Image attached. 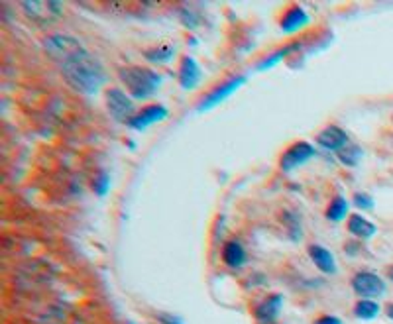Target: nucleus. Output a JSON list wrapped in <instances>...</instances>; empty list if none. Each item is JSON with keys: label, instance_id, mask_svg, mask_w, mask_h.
<instances>
[{"label": "nucleus", "instance_id": "obj_4", "mask_svg": "<svg viewBox=\"0 0 393 324\" xmlns=\"http://www.w3.org/2000/svg\"><path fill=\"white\" fill-rule=\"evenodd\" d=\"M44 49L49 57H54L57 63L61 65L64 61H67L69 57H73L75 54H79L85 47L81 46L79 39H75L71 36H61V34H55L44 39Z\"/></svg>", "mask_w": 393, "mask_h": 324}, {"label": "nucleus", "instance_id": "obj_2", "mask_svg": "<svg viewBox=\"0 0 393 324\" xmlns=\"http://www.w3.org/2000/svg\"><path fill=\"white\" fill-rule=\"evenodd\" d=\"M119 77L128 94L138 101L152 96L162 83V77L147 67H122L119 69Z\"/></svg>", "mask_w": 393, "mask_h": 324}, {"label": "nucleus", "instance_id": "obj_9", "mask_svg": "<svg viewBox=\"0 0 393 324\" xmlns=\"http://www.w3.org/2000/svg\"><path fill=\"white\" fill-rule=\"evenodd\" d=\"M165 116H167V108L165 106H162V104H152V106H146V108L138 111L134 114V118L128 122V126L134 130H144L147 126H152V124H156V122H162Z\"/></svg>", "mask_w": 393, "mask_h": 324}, {"label": "nucleus", "instance_id": "obj_6", "mask_svg": "<svg viewBox=\"0 0 393 324\" xmlns=\"http://www.w3.org/2000/svg\"><path fill=\"white\" fill-rule=\"evenodd\" d=\"M352 289L362 299H377L385 295V283L380 275L372 271H360L352 278Z\"/></svg>", "mask_w": 393, "mask_h": 324}, {"label": "nucleus", "instance_id": "obj_11", "mask_svg": "<svg viewBox=\"0 0 393 324\" xmlns=\"http://www.w3.org/2000/svg\"><path fill=\"white\" fill-rule=\"evenodd\" d=\"M309 22V16H307V12L301 8V6H297V4H293L289 8L284 12V18H282V30L287 32V34H293V32H297V30H301L305 24Z\"/></svg>", "mask_w": 393, "mask_h": 324}, {"label": "nucleus", "instance_id": "obj_3", "mask_svg": "<svg viewBox=\"0 0 393 324\" xmlns=\"http://www.w3.org/2000/svg\"><path fill=\"white\" fill-rule=\"evenodd\" d=\"M22 10L26 12L28 18L42 26L54 24L64 14V6L55 0H28V2H22Z\"/></svg>", "mask_w": 393, "mask_h": 324}, {"label": "nucleus", "instance_id": "obj_26", "mask_svg": "<svg viewBox=\"0 0 393 324\" xmlns=\"http://www.w3.org/2000/svg\"><path fill=\"white\" fill-rule=\"evenodd\" d=\"M387 278H389V281H393V266L387 269Z\"/></svg>", "mask_w": 393, "mask_h": 324}, {"label": "nucleus", "instance_id": "obj_22", "mask_svg": "<svg viewBox=\"0 0 393 324\" xmlns=\"http://www.w3.org/2000/svg\"><path fill=\"white\" fill-rule=\"evenodd\" d=\"M354 204L362 211H370V208H374V199L368 193H356L354 194Z\"/></svg>", "mask_w": 393, "mask_h": 324}, {"label": "nucleus", "instance_id": "obj_21", "mask_svg": "<svg viewBox=\"0 0 393 324\" xmlns=\"http://www.w3.org/2000/svg\"><path fill=\"white\" fill-rule=\"evenodd\" d=\"M92 187H95V191H97V194H104L107 191H109L110 187V177L109 173H104V171H101L99 175L95 177V181H92Z\"/></svg>", "mask_w": 393, "mask_h": 324}, {"label": "nucleus", "instance_id": "obj_5", "mask_svg": "<svg viewBox=\"0 0 393 324\" xmlns=\"http://www.w3.org/2000/svg\"><path fill=\"white\" fill-rule=\"evenodd\" d=\"M107 108H109L110 116L120 124H128L136 114V108L130 101V96L120 89H109L107 91Z\"/></svg>", "mask_w": 393, "mask_h": 324}, {"label": "nucleus", "instance_id": "obj_1", "mask_svg": "<svg viewBox=\"0 0 393 324\" xmlns=\"http://www.w3.org/2000/svg\"><path fill=\"white\" fill-rule=\"evenodd\" d=\"M59 67H61V73H64L65 81L71 85L75 91H79V93L95 94L101 89L102 83H104V69H102V65L87 49H81L79 54L69 57Z\"/></svg>", "mask_w": 393, "mask_h": 324}, {"label": "nucleus", "instance_id": "obj_17", "mask_svg": "<svg viewBox=\"0 0 393 324\" xmlns=\"http://www.w3.org/2000/svg\"><path fill=\"white\" fill-rule=\"evenodd\" d=\"M354 315L362 320H372L380 315V305L372 301V299H360L354 306Z\"/></svg>", "mask_w": 393, "mask_h": 324}, {"label": "nucleus", "instance_id": "obj_13", "mask_svg": "<svg viewBox=\"0 0 393 324\" xmlns=\"http://www.w3.org/2000/svg\"><path fill=\"white\" fill-rule=\"evenodd\" d=\"M222 261L232 269L242 268L246 263V251L238 240H230L222 248Z\"/></svg>", "mask_w": 393, "mask_h": 324}, {"label": "nucleus", "instance_id": "obj_7", "mask_svg": "<svg viewBox=\"0 0 393 324\" xmlns=\"http://www.w3.org/2000/svg\"><path fill=\"white\" fill-rule=\"evenodd\" d=\"M315 156H317L315 146H311L309 142H297V144H293L291 148L285 149L284 156H282V161H279V167L284 171H293L295 167L307 163Z\"/></svg>", "mask_w": 393, "mask_h": 324}, {"label": "nucleus", "instance_id": "obj_16", "mask_svg": "<svg viewBox=\"0 0 393 324\" xmlns=\"http://www.w3.org/2000/svg\"><path fill=\"white\" fill-rule=\"evenodd\" d=\"M309 256L311 259L315 261V266L322 271V273H334L337 271V263H334V258H332V254H330L327 248H322V246H311L309 248Z\"/></svg>", "mask_w": 393, "mask_h": 324}, {"label": "nucleus", "instance_id": "obj_19", "mask_svg": "<svg viewBox=\"0 0 393 324\" xmlns=\"http://www.w3.org/2000/svg\"><path fill=\"white\" fill-rule=\"evenodd\" d=\"M362 156H364V151L358 148L356 144H352V142L348 144L346 148H342L339 151L340 163H344L346 167H356L358 163H360Z\"/></svg>", "mask_w": 393, "mask_h": 324}, {"label": "nucleus", "instance_id": "obj_24", "mask_svg": "<svg viewBox=\"0 0 393 324\" xmlns=\"http://www.w3.org/2000/svg\"><path fill=\"white\" fill-rule=\"evenodd\" d=\"M313 324H342L340 323V318H337V316H330V315H325L320 316V318H317Z\"/></svg>", "mask_w": 393, "mask_h": 324}, {"label": "nucleus", "instance_id": "obj_12", "mask_svg": "<svg viewBox=\"0 0 393 324\" xmlns=\"http://www.w3.org/2000/svg\"><path fill=\"white\" fill-rule=\"evenodd\" d=\"M279 309H282V295H272L256 306L254 315L262 324H270L274 323L275 316L279 315Z\"/></svg>", "mask_w": 393, "mask_h": 324}, {"label": "nucleus", "instance_id": "obj_14", "mask_svg": "<svg viewBox=\"0 0 393 324\" xmlns=\"http://www.w3.org/2000/svg\"><path fill=\"white\" fill-rule=\"evenodd\" d=\"M199 77H201V71H199L197 61L193 57H183L181 67H179V83H181V87L185 91H189L199 83Z\"/></svg>", "mask_w": 393, "mask_h": 324}, {"label": "nucleus", "instance_id": "obj_23", "mask_svg": "<svg viewBox=\"0 0 393 324\" xmlns=\"http://www.w3.org/2000/svg\"><path fill=\"white\" fill-rule=\"evenodd\" d=\"M157 318H159V323L162 324H183L181 318H177V316H174V315H165V313L157 315Z\"/></svg>", "mask_w": 393, "mask_h": 324}, {"label": "nucleus", "instance_id": "obj_15", "mask_svg": "<svg viewBox=\"0 0 393 324\" xmlns=\"http://www.w3.org/2000/svg\"><path fill=\"white\" fill-rule=\"evenodd\" d=\"M375 228L374 224L370 223L368 218H364L362 214H352L350 216V220H348V232L352 234V236H356L360 240H368V238H372L375 234Z\"/></svg>", "mask_w": 393, "mask_h": 324}, {"label": "nucleus", "instance_id": "obj_25", "mask_svg": "<svg viewBox=\"0 0 393 324\" xmlns=\"http://www.w3.org/2000/svg\"><path fill=\"white\" fill-rule=\"evenodd\" d=\"M385 315L389 316V318L393 320V303H389V305H387V309H385Z\"/></svg>", "mask_w": 393, "mask_h": 324}, {"label": "nucleus", "instance_id": "obj_10", "mask_svg": "<svg viewBox=\"0 0 393 324\" xmlns=\"http://www.w3.org/2000/svg\"><path fill=\"white\" fill-rule=\"evenodd\" d=\"M317 142H319L320 148L329 149V151H340L350 144V138H348L346 132L339 126H327L317 136Z\"/></svg>", "mask_w": 393, "mask_h": 324}, {"label": "nucleus", "instance_id": "obj_8", "mask_svg": "<svg viewBox=\"0 0 393 324\" xmlns=\"http://www.w3.org/2000/svg\"><path fill=\"white\" fill-rule=\"evenodd\" d=\"M244 81H246V77L238 75V77H232V79H229L226 83H222L220 87H217L214 91H210V93L202 99V102L199 104V111H209V108H212V106H217L220 101L229 99L230 94L234 93L236 89H240V85H244Z\"/></svg>", "mask_w": 393, "mask_h": 324}, {"label": "nucleus", "instance_id": "obj_20", "mask_svg": "<svg viewBox=\"0 0 393 324\" xmlns=\"http://www.w3.org/2000/svg\"><path fill=\"white\" fill-rule=\"evenodd\" d=\"M174 47L169 46H162V47H154V49H150V51H146L144 56H146V59H150V61H154V63H165V61H169L171 57H174Z\"/></svg>", "mask_w": 393, "mask_h": 324}, {"label": "nucleus", "instance_id": "obj_18", "mask_svg": "<svg viewBox=\"0 0 393 324\" xmlns=\"http://www.w3.org/2000/svg\"><path fill=\"white\" fill-rule=\"evenodd\" d=\"M348 213V201L344 197H334L332 201H330L329 208H327V218L332 220V223H340Z\"/></svg>", "mask_w": 393, "mask_h": 324}]
</instances>
